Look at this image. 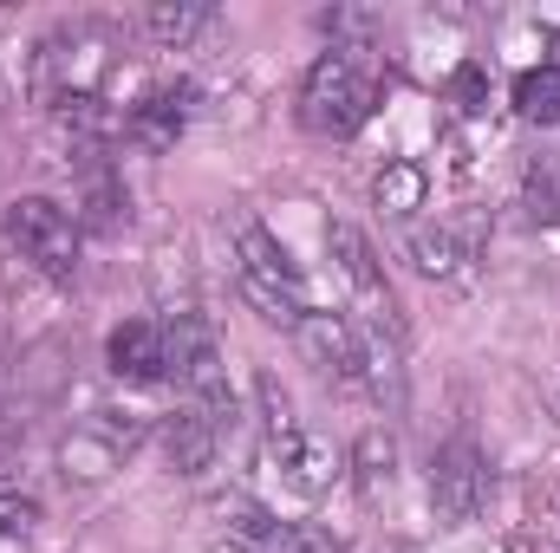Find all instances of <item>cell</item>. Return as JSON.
Listing matches in <instances>:
<instances>
[{
    "label": "cell",
    "mask_w": 560,
    "mask_h": 553,
    "mask_svg": "<svg viewBox=\"0 0 560 553\" xmlns=\"http://www.w3.org/2000/svg\"><path fill=\"white\" fill-rule=\"evenodd\" d=\"M372 105H378V79L352 46H332L313 59L306 85H300V125L313 138H352L372 118Z\"/></svg>",
    "instance_id": "cell-1"
},
{
    "label": "cell",
    "mask_w": 560,
    "mask_h": 553,
    "mask_svg": "<svg viewBox=\"0 0 560 553\" xmlns=\"http://www.w3.org/2000/svg\"><path fill=\"white\" fill-rule=\"evenodd\" d=\"M242 293H248V306L268 319V326H300L306 313H313V293H306V274L293 268V255L280 248L275 235L261 228V222H248L242 228Z\"/></svg>",
    "instance_id": "cell-2"
},
{
    "label": "cell",
    "mask_w": 560,
    "mask_h": 553,
    "mask_svg": "<svg viewBox=\"0 0 560 553\" xmlns=\"http://www.w3.org/2000/svg\"><path fill=\"white\" fill-rule=\"evenodd\" d=\"M261 404H268V462L280 469V482H287V489H300V495L332 489V475H339L332 443L293 423V404H287V391H280L275 378H261Z\"/></svg>",
    "instance_id": "cell-3"
},
{
    "label": "cell",
    "mask_w": 560,
    "mask_h": 553,
    "mask_svg": "<svg viewBox=\"0 0 560 553\" xmlns=\"http://www.w3.org/2000/svg\"><path fill=\"white\" fill-rule=\"evenodd\" d=\"M0 228H7V242L20 248V261H33L39 274H52V280H72V268H79V215H66L52 196H20V202H7Z\"/></svg>",
    "instance_id": "cell-4"
},
{
    "label": "cell",
    "mask_w": 560,
    "mask_h": 553,
    "mask_svg": "<svg viewBox=\"0 0 560 553\" xmlns=\"http://www.w3.org/2000/svg\"><path fill=\"white\" fill-rule=\"evenodd\" d=\"M163 378H176V391H189V398H229L222 391V345H215V326L202 313L163 319Z\"/></svg>",
    "instance_id": "cell-5"
},
{
    "label": "cell",
    "mask_w": 560,
    "mask_h": 553,
    "mask_svg": "<svg viewBox=\"0 0 560 553\" xmlns=\"http://www.w3.org/2000/svg\"><path fill=\"white\" fill-rule=\"evenodd\" d=\"M326 248H332L339 274H346L352 299H359V326L378 332V339H398V299H392V286H385V274H378L365 235H359L352 222H332V228H326Z\"/></svg>",
    "instance_id": "cell-6"
},
{
    "label": "cell",
    "mask_w": 560,
    "mask_h": 553,
    "mask_svg": "<svg viewBox=\"0 0 560 553\" xmlns=\"http://www.w3.org/2000/svg\"><path fill=\"white\" fill-rule=\"evenodd\" d=\"M430 502H436L443 521H476L482 515V502H489V462H482V449L469 436H456V443L436 449V462H430Z\"/></svg>",
    "instance_id": "cell-7"
},
{
    "label": "cell",
    "mask_w": 560,
    "mask_h": 553,
    "mask_svg": "<svg viewBox=\"0 0 560 553\" xmlns=\"http://www.w3.org/2000/svg\"><path fill=\"white\" fill-rule=\"evenodd\" d=\"M222 416H229V398H189V411H176L163 423V456H170L176 475H202L215 462Z\"/></svg>",
    "instance_id": "cell-8"
},
{
    "label": "cell",
    "mask_w": 560,
    "mask_h": 553,
    "mask_svg": "<svg viewBox=\"0 0 560 553\" xmlns=\"http://www.w3.org/2000/svg\"><path fill=\"white\" fill-rule=\"evenodd\" d=\"M229 553H339V541L313 521H268L261 508H242L229 521Z\"/></svg>",
    "instance_id": "cell-9"
},
{
    "label": "cell",
    "mask_w": 560,
    "mask_h": 553,
    "mask_svg": "<svg viewBox=\"0 0 560 553\" xmlns=\"http://www.w3.org/2000/svg\"><path fill=\"white\" fill-rule=\"evenodd\" d=\"M189 105H196V85H150L138 105H131V118H125V138L138 143V150H170V143L189 131Z\"/></svg>",
    "instance_id": "cell-10"
},
{
    "label": "cell",
    "mask_w": 560,
    "mask_h": 553,
    "mask_svg": "<svg viewBox=\"0 0 560 553\" xmlns=\"http://www.w3.org/2000/svg\"><path fill=\"white\" fill-rule=\"evenodd\" d=\"M105 358H112V372H118L125 385H156V378H163V326L125 319V326L112 332Z\"/></svg>",
    "instance_id": "cell-11"
},
{
    "label": "cell",
    "mask_w": 560,
    "mask_h": 553,
    "mask_svg": "<svg viewBox=\"0 0 560 553\" xmlns=\"http://www.w3.org/2000/svg\"><path fill=\"white\" fill-rule=\"evenodd\" d=\"M411 261H418V274H430V280H456L476 261V235H469V228H418V235H411Z\"/></svg>",
    "instance_id": "cell-12"
},
{
    "label": "cell",
    "mask_w": 560,
    "mask_h": 553,
    "mask_svg": "<svg viewBox=\"0 0 560 553\" xmlns=\"http://www.w3.org/2000/svg\"><path fill=\"white\" fill-rule=\"evenodd\" d=\"M423 196H430V176H423L418 163H405V156H398V163H385V169L372 176V202H378L385 215H398V222H405V215H418Z\"/></svg>",
    "instance_id": "cell-13"
},
{
    "label": "cell",
    "mask_w": 560,
    "mask_h": 553,
    "mask_svg": "<svg viewBox=\"0 0 560 553\" xmlns=\"http://www.w3.org/2000/svg\"><path fill=\"white\" fill-rule=\"evenodd\" d=\"M515 111L528 125H560V52L548 66H535V72L515 79Z\"/></svg>",
    "instance_id": "cell-14"
},
{
    "label": "cell",
    "mask_w": 560,
    "mask_h": 553,
    "mask_svg": "<svg viewBox=\"0 0 560 553\" xmlns=\"http://www.w3.org/2000/svg\"><path fill=\"white\" fill-rule=\"evenodd\" d=\"M522 209L535 228H555L560 222V156H535L528 176H522Z\"/></svg>",
    "instance_id": "cell-15"
},
{
    "label": "cell",
    "mask_w": 560,
    "mask_h": 553,
    "mask_svg": "<svg viewBox=\"0 0 560 553\" xmlns=\"http://www.w3.org/2000/svg\"><path fill=\"white\" fill-rule=\"evenodd\" d=\"M392 462H398L392 436H385V430H365V436H359V489H365L372 502L392 489Z\"/></svg>",
    "instance_id": "cell-16"
},
{
    "label": "cell",
    "mask_w": 560,
    "mask_h": 553,
    "mask_svg": "<svg viewBox=\"0 0 560 553\" xmlns=\"http://www.w3.org/2000/svg\"><path fill=\"white\" fill-rule=\"evenodd\" d=\"M450 105H456L463 118H482V111H489V72H482L476 59H463V66L450 72Z\"/></svg>",
    "instance_id": "cell-17"
},
{
    "label": "cell",
    "mask_w": 560,
    "mask_h": 553,
    "mask_svg": "<svg viewBox=\"0 0 560 553\" xmlns=\"http://www.w3.org/2000/svg\"><path fill=\"white\" fill-rule=\"evenodd\" d=\"M33 521H39V502L20 489V475L0 469V534H26Z\"/></svg>",
    "instance_id": "cell-18"
},
{
    "label": "cell",
    "mask_w": 560,
    "mask_h": 553,
    "mask_svg": "<svg viewBox=\"0 0 560 553\" xmlns=\"http://www.w3.org/2000/svg\"><path fill=\"white\" fill-rule=\"evenodd\" d=\"M196 26H209V7H156L150 13V33L156 39H189Z\"/></svg>",
    "instance_id": "cell-19"
}]
</instances>
